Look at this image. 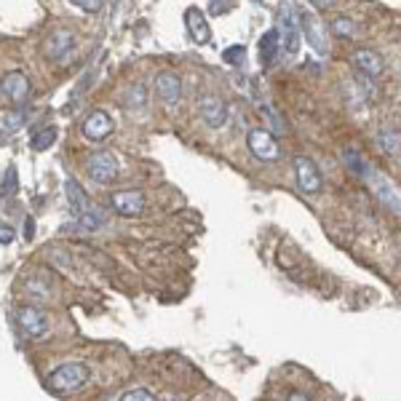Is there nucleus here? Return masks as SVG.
Wrapping results in <instances>:
<instances>
[{
	"instance_id": "obj_30",
	"label": "nucleus",
	"mask_w": 401,
	"mask_h": 401,
	"mask_svg": "<svg viewBox=\"0 0 401 401\" xmlns=\"http://www.w3.org/2000/svg\"><path fill=\"white\" fill-rule=\"evenodd\" d=\"M14 236H17V233H14V227L11 225H0V244H11V241H14Z\"/></svg>"
},
{
	"instance_id": "obj_28",
	"label": "nucleus",
	"mask_w": 401,
	"mask_h": 401,
	"mask_svg": "<svg viewBox=\"0 0 401 401\" xmlns=\"http://www.w3.org/2000/svg\"><path fill=\"white\" fill-rule=\"evenodd\" d=\"M262 113L268 115V121H270V129H273L276 134H284V131H286V129H284V121H281V118H279V113H276L273 107H270V105H265V107H262Z\"/></svg>"
},
{
	"instance_id": "obj_6",
	"label": "nucleus",
	"mask_w": 401,
	"mask_h": 401,
	"mask_svg": "<svg viewBox=\"0 0 401 401\" xmlns=\"http://www.w3.org/2000/svg\"><path fill=\"white\" fill-rule=\"evenodd\" d=\"M246 145H249L252 156L257 158V161H276L281 156L279 142H276V137L268 129H252L249 137H246Z\"/></svg>"
},
{
	"instance_id": "obj_11",
	"label": "nucleus",
	"mask_w": 401,
	"mask_h": 401,
	"mask_svg": "<svg viewBox=\"0 0 401 401\" xmlns=\"http://www.w3.org/2000/svg\"><path fill=\"white\" fill-rule=\"evenodd\" d=\"M350 65L356 67V72L369 75V78H377L385 72V59L375 49H356L350 56Z\"/></svg>"
},
{
	"instance_id": "obj_5",
	"label": "nucleus",
	"mask_w": 401,
	"mask_h": 401,
	"mask_svg": "<svg viewBox=\"0 0 401 401\" xmlns=\"http://www.w3.org/2000/svg\"><path fill=\"white\" fill-rule=\"evenodd\" d=\"M88 174L99 185H110L118 179V158L107 150H99L88 158Z\"/></svg>"
},
{
	"instance_id": "obj_23",
	"label": "nucleus",
	"mask_w": 401,
	"mask_h": 401,
	"mask_svg": "<svg viewBox=\"0 0 401 401\" xmlns=\"http://www.w3.org/2000/svg\"><path fill=\"white\" fill-rule=\"evenodd\" d=\"M59 137V129L56 126H43L40 131H35L33 137H30V147L33 150H49L54 142Z\"/></svg>"
},
{
	"instance_id": "obj_27",
	"label": "nucleus",
	"mask_w": 401,
	"mask_h": 401,
	"mask_svg": "<svg viewBox=\"0 0 401 401\" xmlns=\"http://www.w3.org/2000/svg\"><path fill=\"white\" fill-rule=\"evenodd\" d=\"M75 8H81V11H86V14H97V11H102V6H105V0H70Z\"/></svg>"
},
{
	"instance_id": "obj_1",
	"label": "nucleus",
	"mask_w": 401,
	"mask_h": 401,
	"mask_svg": "<svg viewBox=\"0 0 401 401\" xmlns=\"http://www.w3.org/2000/svg\"><path fill=\"white\" fill-rule=\"evenodd\" d=\"M88 377H91V369L83 361H67L49 375V388L56 393H72V391H81L88 383Z\"/></svg>"
},
{
	"instance_id": "obj_33",
	"label": "nucleus",
	"mask_w": 401,
	"mask_h": 401,
	"mask_svg": "<svg viewBox=\"0 0 401 401\" xmlns=\"http://www.w3.org/2000/svg\"><path fill=\"white\" fill-rule=\"evenodd\" d=\"M286 401H311V399H308L305 393H300V391H292V393L286 396Z\"/></svg>"
},
{
	"instance_id": "obj_25",
	"label": "nucleus",
	"mask_w": 401,
	"mask_h": 401,
	"mask_svg": "<svg viewBox=\"0 0 401 401\" xmlns=\"http://www.w3.org/2000/svg\"><path fill=\"white\" fill-rule=\"evenodd\" d=\"M332 33L337 38H353V22L348 17H337L332 22Z\"/></svg>"
},
{
	"instance_id": "obj_9",
	"label": "nucleus",
	"mask_w": 401,
	"mask_h": 401,
	"mask_svg": "<svg viewBox=\"0 0 401 401\" xmlns=\"http://www.w3.org/2000/svg\"><path fill=\"white\" fill-rule=\"evenodd\" d=\"M198 115L204 118V123H206L209 129H222L227 123V105L220 97L206 94V97L198 99Z\"/></svg>"
},
{
	"instance_id": "obj_29",
	"label": "nucleus",
	"mask_w": 401,
	"mask_h": 401,
	"mask_svg": "<svg viewBox=\"0 0 401 401\" xmlns=\"http://www.w3.org/2000/svg\"><path fill=\"white\" fill-rule=\"evenodd\" d=\"M11 195V193H17V169L11 166V169H6V177H3V195Z\"/></svg>"
},
{
	"instance_id": "obj_15",
	"label": "nucleus",
	"mask_w": 401,
	"mask_h": 401,
	"mask_svg": "<svg viewBox=\"0 0 401 401\" xmlns=\"http://www.w3.org/2000/svg\"><path fill=\"white\" fill-rule=\"evenodd\" d=\"M185 24H188V33L195 43H209L211 40V27L206 22V14L198 8V6H190L185 11Z\"/></svg>"
},
{
	"instance_id": "obj_4",
	"label": "nucleus",
	"mask_w": 401,
	"mask_h": 401,
	"mask_svg": "<svg viewBox=\"0 0 401 401\" xmlns=\"http://www.w3.org/2000/svg\"><path fill=\"white\" fill-rule=\"evenodd\" d=\"M295 172H297V185H300V190L305 193V195H318V193L324 190V177H321L318 166L311 158L297 156Z\"/></svg>"
},
{
	"instance_id": "obj_10",
	"label": "nucleus",
	"mask_w": 401,
	"mask_h": 401,
	"mask_svg": "<svg viewBox=\"0 0 401 401\" xmlns=\"http://www.w3.org/2000/svg\"><path fill=\"white\" fill-rule=\"evenodd\" d=\"M281 49H286V54H297L300 49V24H297V14L289 3L281 6Z\"/></svg>"
},
{
	"instance_id": "obj_7",
	"label": "nucleus",
	"mask_w": 401,
	"mask_h": 401,
	"mask_svg": "<svg viewBox=\"0 0 401 401\" xmlns=\"http://www.w3.org/2000/svg\"><path fill=\"white\" fill-rule=\"evenodd\" d=\"M113 129H115L113 115L107 110H94V113H88L86 121H83V137L91 142H102L113 134Z\"/></svg>"
},
{
	"instance_id": "obj_12",
	"label": "nucleus",
	"mask_w": 401,
	"mask_h": 401,
	"mask_svg": "<svg viewBox=\"0 0 401 401\" xmlns=\"http://www.w3.org/2000/svg\"><path fill=\"white\" fill-rule=\"evenodd\" d=\"M156 94L166 107H174L182 99V81H179V75L177 72H158Z\"/></svg>"
},
{
	"instance_id": "obj_17",
	"label": "nucleus",
	"mask_w": 401,
	"mask_h": 401,
	"mask_svg": "<svg viewBox=\"0 0 401 401\" xmlns=\"http://www.w3.org/2000/svg\"><path fill=\"white\" fill-rule=\"evenodd\" d=\"M281 51V33L276 27H270L268 33H262L260 38V62L265 67H270L276 62V56Z\"/></svg>"
},
{
	"instance_id": "obj_8",
	"label": "nucleus",
	"mask_w": 401,
	"mask_h": 401,
	"mask_svg": "<svg viewBox=\"0 0 401 401\" xmlns=\"http://www.w3.org/2000/svg\"><path fill=\"white\" fill-rule=\"evenodd\" d=\"M17 318H19V327H22V332H24L30 340H40V337L49 332V316L43 313L40 308L27 305V308H22V311H19Z\"/></svg>"
},
{
	"instance_id": "obj_18",
	"label": "nucleus",
	"mask_w": 401,
	"mask_h": 401,
	"mask_svg": "<svg viewBox=\"0 0 401 401\" xmlns=\"http://www.w3.org/2000/svg\"><path fill=\"white\" fill-rule=\"evenodd\" d=\"M340 158H343V163L348 166V172H353V174L359 177V179H366V174H369V163H366V158L356 150V147H345L343 153H340Z\"/></svg>"
},
{
	"instance_id": "obj_26",
	"label": "nucleus",
	"mask_w": 401,
	"mask_h": 401,
	"mask_svg": "<svg viewBox=\"0 0 401 401\" xmlns=\"http://www.w3.org/2000/svg\"><path fill=\"white\" fill-rule=\"evenodd\" d=\"M121 401H158L150 391H145V388H134V391H126L121 396Z\"/></svg>"
},
{
	"instance_id": "obj_2",
	"label": "nucleus",
	"mask_w": 401,
	"mask_h": 401,
	"mask_svg": "<svg viewBox=\"0 0 401 401\" xmlns=\"http://www.w3.org/2000/svg\"><path fill=\"white\" fill-rule=\"evenodd\" d=\"M366 182H369L372 193L380 198V204H383L385 209H391L393 214H399V188H396V182H393L391 177L383 174V172H377V169H369Z\"/></svg>"
},
{
	"instance_id": "obj_31",
	"label": "nucleus",
	"mask_w": 401,
	"mask_h": 401,
	"mask_svg": "<svg viewBox=\"0 0 401 401\" xmlns=\"http://www.w3.org/2000/svg\"><path fill=\"white\" fill-rule=\"evenodd\" d=\"M337 0H311V6L313 8H318V11H324V8H332Z\"/></svg>"
},
{
	"instance_id": "obj_14",
	"label": "nucleus",
	"mask_w": 401,
	"mask_h": 401,
	"mask_svg": "<svg viewBox=\"0 0 401 401\" xmlns=\"http://www.w3.org/2000/svg\"><path fill=\"white\" fill-rule=\"evenodd\" d=\"M3 91L14 105H22L30 97V78L22 70H8L3 78Z\"/></svg>"
},
{
	"instance_id": "obj_21",
	"label": "nucleus",
	"mask_w": 401,
	"mask_h": 401,
	"mask_svg": "<svg viewBox=\"0 0 401 401\" xmlns=\"http://www.w3.org/2000/svg\"><path fill=\"white\" fill-rule=\"evenodd\" d=\"M123 105L129 107V110H145L147 107V88L142 86V83L129 86L126 94H123Z\"/></svg>"
},
{
	"instance_id": "obj_19",
	"label": "nucleus",
	"mask_w": 401,
	"mask_h": 401,
	"mask_svg": "<svg viewBox=\"0 0 401 401\" xmlns=\"http://www.w3.org/2000/svg\"><path fill=\"white\" fill-rule=\"evenodd\" d=\"M67 201H70V209H72V214L78 217L81 211H86L88 206H91V201H88V195L83 193V188L75 182V179H67Z\"/></svg>"
},
{
	"instance_id": "obj_3",
	"label": "nucleus",
	"mask_w": 401,
	"mask_h": 401,
	"mask_svg": "<svg viewBox=\"0 0 401 401\" xmlns=\"http://www.w3.org/2000/svg\"><path fill=\"white\" fill-rule=\"evenodd\" d=\"M297 24H300V33L305 35V43H311V49L316 54H327L329 43H327V30L321 24V19L316 17L313 11H302L297 17Z\"/></svg>"
},
{
	"instance_id": "obj_24",
	"label": "nucleus",
	"mask_w": 401,
	"mask_h": 401,
	"mask_svg": "<svg viewBox=\"0 0 401 401\" xmlns=\"http://www.w3.org/2000/svg\"><path fill=\"white\" fill-rule=\"evenodd\" d=\"M222 59H225V65H230V67H241V65H244V59H246V46H244V43L230 46V49L222 51Z\"/></svg>"
},
{
	"instance_id": "obj_32",
	"label": "nucleus",
	"mask_w": 401,
	"mask_h": 401,
	"mask_svg": "<svg viewBox=\"0 0 401 401\" xmlns=\"http://www.w3.org/2000/svg\"><path fill=\"white\" fill-rule=\"evenodd\" d=\"M33 233H35V222L27 220V222H24V238H33Z\"/></svg>"
},
{
	"instance_id": "obj_20",
	"label": "nucleus",
	"mask_w": 401,
	"mask_h": 401,
	"mask_svg": "<svg viewBox=\"0 0 401 401\" xmlns=\"http://www.w3.org/2000/svg\"><path fill=\"white\" fill-rule=\"evenodd\" d=\"M377 145L388 158H399V131L396 129H391V126L380 129L377 131Z\"/></svg>"
},
{
	"instance_id": "obj_13",
	"label": "nucleus",
	"mask_w": 401,
	"mask_h": 401,
	"mask_svg": "<svg viewBox=\"0 0 401 401\" xmlns=\"http://www.w3.org/2000/svg\"><path fill=\"white\" fill-rule=\"evenodd\" d=\"M113 209L123 214V217H140L142 211H145V193L142 190H118L113 193Z\"/></svg>"
},
{
	"instance_id": "obj_22",
	"label": "nucleus",
	"mask_w": 401,
	"mask_h": 401,
	"mask_svg": "<svg viewBox=\"0 0 401 401\" xmlns=\"http://www.w3.org/2000/svg\"><path fill=\"white\" fill-rule=\"evenodd\" d=\"M75 220H78V227H81V230H91V233H94V230H99V227L105 225V214H102V211L99 209H94V206H88L86 211H81V214H78V217H75Z\"/></svg>"
},
{
	"instance_id": "obj_16",
	"label": "nucleus",
	"mask_w": 401,
	"mask_h": 401,
	"mask_svg": "<svg viewBox=\"0 0 401 401\" xmlns=\"http://www.w3.org/2000/svg\"><path fill=\"white\" fill-rule=\"evenodd\" d=\"M72 43H75V35H72L70 30H54L51 35L46 38V46H43V51L49 59L54 62H59L65 54L72 49Z\"/></svg>"
}]
</instances>
